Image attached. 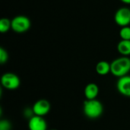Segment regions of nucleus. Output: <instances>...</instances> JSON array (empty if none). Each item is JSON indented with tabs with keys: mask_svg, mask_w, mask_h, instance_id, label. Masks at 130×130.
<instances>
[{
	"mask_svg": "<svg viewBox=\"0 0 130 130\" xmlns=\"http://www.w3.org/2000/svg\"><path fill=\"white\" fill-rule=\"evenodd\" d=\"M50 107H51L50 103L47 100L40 99L34 104L32 107V110L35 116L43 117L44 116H46L50 113Z\"/></svg>",
	"mask_w": 130,
	"mask_h": 130,
	"instance_id": "423d86ee",
	"label": "nucleus"
},
{
	"mask_svg": "<svg viewBox=\"0 0 130 130\" xmlns=\"http://www.w3.org/2000/svg\"><path fill=\"white\" fill-rule=\"evenodd\" d=\"M21 81L19 77L12 72L4 73L1 77V85L8 90H15L19 88Z\"/></svg>",
	"mask_w": 130,
	"mask_h": 130,
	"instance_id": "20e7f679",
	"label": "nucleus"
},
{
	"mask_svg": "<svg viewBox=\"0 0 130 130\" xmlns=\"http://www.w3.org/2000/svg\"><path fill=\"white\" fill-rule=\"evenodd\" d=\"M130 72V58L121 56L110 63V73L117 78L127 75Z\"/></svg>",
	"mask_w": 130,
	"mask_h": 130,
	"instance_id": "f257e3e1",
	"label": "nucleus"
},
{
	"mask_svg": "<svg viewBox=\"0 0 130 130\" xmlns=\"http://www.w3.org/2000/svg\"><path fill=\"white\" fill-rule=\"evenodd\" d=\"M50 130H56V129H50Z\"/></svg>",
	"mask_w": 130,
	"mask_h": 130,
	"instance_id": "f3484780",
	"label": "nucleus"
},
{
	"mask_svg": "<svg viewBox=\"0 0 130 130\" xmlns=\"http://www.w3.org/2000/svg\"><path fill=\"white\" fill-rule=\"evenodd\" d=\"M29 130H47V123L43 117L34 116L28 120Z\"/></svg>",
	"mask_w": 130,
	"mask_h": 130,
	"instance_id": "6e6552de",
	"label": "nucleus"
},
{
	"mask_svg": "<svg viewBox=\"0 0 130 130\" xmlns=\"http://www.w3.org/2000/svg\"><path fill=\"white\" fill-rule=\"evenodd\" d=\"M8 59V52L3 47H1L0 48V63L3 65L7 62Z\"/></svg>",
	"mask_w": 130,
	"mask_h": 130,
	"instance_id": "4468645a",
	"label": "nucleus"
},
{
	"mask_svg": "<svg viewBox=\"0 0 130 130\" xmlns=\"http://www.w3.org/2000/svg\"><path fill=\"white\" fill-rule=\"evenodd\" d=\"M120 37L121 40H130V27L129 26H126L121 27L120 30Z\"/></svg>",
	"mask_w": 130,
	"mask_h": 130,
	"instance_id": "ddd939ff",
	"label": "nucleus"
},
{
	"mask_svg": "<svg viewBox=\"0 0 130 130\" xmlns=\"http://www.w3.org/2000/svg\"><path fill=\"white\" fill-rule=\"evenodd\" d=\"M84 114L91 120L99 118L104 113V106L97 99L86 100L83 104Z\"/></svg>",
	"mask_w": 130,
	"mask_h": 130,
	"instance_id": "f03ea898",
	"label": "nucleus"
},
{
	"mask_svg": "<svg viewBox=\"0 0 130 130\" xmlns=\"http://www.w3.org/2000/svg\"><path fill=\"white\" fill-rule=\"evenodd\" d=\"M11 124L7 120H2L0 121V130H11Z\"/></svg>",
	"mask_w": 130,
	"mask_h": 130,
	"instance_id": "2eb2a0df",
	"label": "nucleus"
},
{
	"mask_svg": "<svg viewBox=\"0 0 130 130\" xmlns=\"http://www.w3.org/2000/svg\"><path fill=\"white\" fill-rule=\"evenodd\" d=\"M95 70L100 75H107L110 72V63L107 61H100L97 63Z\"/></svg>",
	"mask_w": 130,
	"mask_h": 130,
	"instance_id": "9d476101",
	"label": "nucleus"
},
{
	"mask_svg": "<svg viewBox=\"0 0 130 130\" xmlns=\"http://www.w3.org/2000/svg\"><path fill=\"white\" fill-rule=\"evenodd\" d=\"M117 88L120 94L130 98V75H127L119 78L117 82Z\"/></svg>",
	"mask_w": 130,
	"mask_h": 130,
	"instance_id": "0eeeda50",
	"label": "nucleus"
},
{
	"mask_svg": "<svg viewBox=\"0 0 130 130\" xmlns=\"http://www.w3.org/2000/svg\"><path fill=\"white\" fill-rule=\"evenodd\" d=\"M117 50L122 56H130V40H121L117 44Z\"/></svg>",
	"mask_w": 130,
	"mask_h": 130,
	"instance_id": "9b49d317",
	"label": "nucleus"
},
{
	"mask_svg": "<svg viewBox=\"0 0 130 130\" xmlns=\"http://www.w3.org/2000/svg\"><path fill=\"white\" fill-rule=\"evenodd\" d=\"M85 97L87 100H94L96 99L99 94V87L95 83L88 84L84 91Z\"/></svg>",
	"mask_w": 130,
	"mask_h": 130,
	"instance_id": "1a4fd4ad",
	"label": "nucleus"
},
{
	"mask_svg": "<svg viewBox=\"0 0 130 130\" xmlns=\"http://www.w3.org/2000/svg\"><path fill=\"white\" fill-rule=\"evenodd\" d=\"M114 21L121 27L129 26L130 24V8L126 7L119 8L115 13Z\"/></svg>",
	"mask_w": 130,
	"mask_h": 130,
	"instance_id": "39448f33",
	"label": "nucleus"
},
{
	"mask_svg": "<svg viewBox=\"0 0 130 130\" xmlns=\"http://www.w3.org/2000/svg\"><path fill=\"white\" fill-rule=\"evenodd\" d=\"M11 29V21L8 18H2L0 20V32L4 34Z\"/></svg>",
	"mask_w": 130,
	"mask_h": 130,
	"instance_id": "f8f14e48",
	"label": "nucleus"
},
{
	"mask_svg": "<svg viewBox=\"0 0 130 130\" xmlns=\"http://www.w3.org/2000/svg\"><path fill=\"white\" fill-rule=\"evenodd\" d=\"M31 23L30 19L24 15L15 16L11 20V29L13 31L21 34L27 31L30 27Z\"/></svg>",
	"mask_w": 130,
	"mask_h": 130,
	"instance_id": "7ed1b4c3",
	"label": "nucleus"
},
{
	"mask_svg": "<svg viewBox=\"0 0 130 130\" xmlns=\"http://www.w3.org/2000/svg\"><path fill=\"white\" fill-rule=\"evenodd\" d=\"M124 4H127V5H130V0H120Z\"/></svg>",
	"mask_w": 130,
	"mask_h": 130,
	"instance_id": "dca6fc26",
	"label": "nucleus"
}]
</instances>
